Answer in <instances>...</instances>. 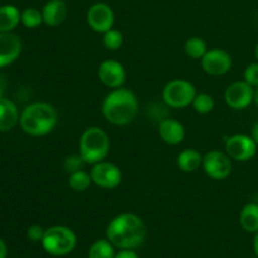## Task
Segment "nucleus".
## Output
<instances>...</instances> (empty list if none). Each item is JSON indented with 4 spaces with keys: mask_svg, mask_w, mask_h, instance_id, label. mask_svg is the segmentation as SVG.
<instances>
[{
    "mask_svg": "<svg viewBox=\"0 0 258 258\" xmlns=\"http://www.w3.org/2000/svg\"><path fill=\"white\" fill-rule=\"evenodd\" d=\"M85 165V160H83L82 156H81L80 154H73V155L67 156V158L64 159V163H63L64 170L68 175L76 173V171L83 170V166Z\"/></svg>",
    "mask_w": 258,
    "mask_h": 258,
    "instance_id": "nucleus-27",
    "label": "nucleus"
},
{
    "mask_svg": "<svg viewBox=\"0 0 258 258\" xmlns=\"http://www.w3.org/2000/svg\"><path fill=\"white\" fill-rule=\"evenodd\" d=\"M44 233L45 229L42 226H39V224H33V226H30L28 228L27 236L32 242H42Z\"/></svg>",
    "mask_w": 258,
    "mask_h": 258,
    "instance_id": "nucleus-29",
    "label": "nucleus"
},
{
    "mask_svg": "<svg viewBox=\"0 0 258 258\" xmlns=\"http://www.w3.org/2000/svg\"><path fill=\"white\" fill-rule=\"evenodd\" d=\"M19 112L13 101L0 97V131H10L19 122Z\"/></svg>",
    "mask_w": 258,
    "mask_h": 258,
    "instance_id": "nucleus-17",
    "label": "nucleus"
},
{
    "mask_svg": "<svg viewBox=\"0 0 258 258\" xmlns=\"http://www.w3.org/2000/svg\"><path fill=\"white\" fill-rule=\"evenodd\" d=\"M115 246L106 239H98L91 244L88 258H115Z\"/></svg>",
    "mask_w": 258,
    "mask_h": 258,
    "instance_id": "nucleus-21",
    "label": "nucleus"
},
{
    "mask_svg": "<svg viewBox=\"0 0 258 258\" xmlns=\"http://www.w3.org/2000/svg\"><path fill=\"white\" fill-rule=\"evenodd\" d=\"M103 45L108 50H117L123 44V35L120 30L110 29L108 32L103 33Z\"/></svg>",
    "mask_w": 258,
    "mask_h": 258,
    "instance_id": "nucleus-26",
    "label": "nucleus"
},
{
    "mask_svg": "<svg viewBox=\"0 0 258 258\" xmlns=\"http://www.w3.org/2000/svg\"><path fill=\"white\" fill-rule=\"evenodd\" d=\"M224 100L232 110H244L254 101V88L246 81H236L227 87Z\"/></svg>",
    "mask_w": 258,
    "mask_h": 258,
    "instance_id": "nucleus-11",
    "label": "nucleus"
},
{
    "mask_svg": "<svg viewBox=\"0 0 258 258\" xmlns=\"http://www.w3.org/2000/svg\"><path fill=\"white\" fill-rule=\"evenodd\" d=\"M244 81L252 87H258V62L247 66L243 73Z\"/></svg>",
    "mask_w": 258,
    "mask_h": 258,
    "instance_id": "nucleus-28",
    "label": "nucleus"
},
{
    "mask_svg": "<svg viewBox=\"0 0 258 258\" xmlns=\"http://www.w3.org/2000/svg\"><path fill=\"white\" fill-rule=\"evenodd\" d=\"M214 105H216L214 98L211 95H208V93H197V96L193 100V103H191L194 110L198 113H202V115H206V113L213 111Z\"/></svg>",
    "mask_w": 258,
    "mask_h": 258,
    "instance_id": "nucleus-25",
    "label": "nucleus"
},
{
    "mask_svg": "<svg viewBox=\"0 0 258 258\" xmlns=\"http://www.w3.org/2000/svg\"><path fill=\"white\" fill-rule=\"evenodd\" d=\"M202 168L213 180H224L232 173V159L227 155V153L211 150L203 156Z\"/></svg>",
    "mask_w": 258,
    "mask_h": 258,
    "instance_id": "nucleus-9",
    "label": "nucleus"
},
{
    "mask_svg": "<svg viewBox=\"0 0 258 258\" xmlns=\"http://www.w3.org/2000/svg\"><path fill=\"white\" fill-rule=\"evenodd\" d=\"M239 223L242 228L248 233L258 232V202L247 203L242 208L241 214H239Z\"/></svg>",
    "mask_w": 258,
    "mask_h": 258,
    "instance_id": "nucleus-20",
    "label": "nucleus"
},
{
    "mask_svg": "<svg viewBox=\"0 0 258 258\" xmlns=\"http://www.w3.org/2000/svg\"><path fill=\"white\" fill-rule=\"evenodd\" d=\"M226 153L232 160L246 161L252 160L257 154V144L253 138L246 134H234L226 140Z\"/></svg>",
    "mask_w": 258,
    "mask_h": 258,
    "instance_id": "nucleus-7",
    "label": "nucleus"
},
{
    "mask_svg": "<svg viewBox=\"0 0 258 258\" xmlns=\"http://www.w3.org/2000/svg\"><path fill=\"white\" fill-rule=\"evenodd\" d=\"M90 175L95 185H97L101 189H106V190L116 189L122 181V171H121V169L113 163L105 160L93 164Z\"/></svg>",
    "mask_w": 258,
    "mask_h": 258,
    "instance_id": "nucleus-8",
    "label": "nucleus"
},
{
    "mask_svg": "<svg viewBox=\"0 0 258 258\" xmlns=\"http://www.w3.org/2000/svg\"><path fill=\"white\" fill-rule=\"evenodd\" d=\"M115 258H139V256L134 249H121L115 254Z\"/></svg>",
    "mask_w": 258,
    "mask_h": 258,
    "instance_id": "nucleus-30",
    "label": "nucleus"
},
{
    "mask_svg": "<svg viewBox=\"0 0 258 258\" xmlns=\"http://www.w3.org/2000/svg\"><path fill=\"white\" fill-rule=\"evenodd\" d=\"M256 58H257V62H258V43H257V45H256Z\"/></svg>",
    "mask_w": 258,
    "mask_h": 258,
    "instance_id": "nucleus-35",
    "label": "nucleus"
},
{
    "mask_svg": "<svg viewBox=\"0 0 258 258\" xmlns=\"http://www.w3.org/2000/svg\"><path fill=\"white\" fill-rule=\"evenodd\" d=\"M8 256V247L5 242L0 238V258H7Z\"/></svg>",
    "mask_w": 258,
    "mask_h": 258,
    "instance_id": "nucleus-31",
    "label": "nucleus"
},
{
    "mask_svg": "<svg viewBox=\"0 0 258 258\" xmlns=\"http://www.w3.org/2000/svg\"><path fill=\"white\" fill-rule=\"evenodd\" d=\"M43 22L48 27H58L67 19L68 8L64 0H48L42 9Z\"/></svg>",
    "mask_w": 258,
    "mask_h": 258,
    "instance_id": "nucleus-16",
    "label": "nucleus"
},
{
    "mask_svg": "<svg viewBox=\"0 0 258 258\" xmlns=\"http://www.w3.org/2000/svg\"><path fill=\"white\" fill-rule=\"evenodd\" d=\"M253 251H254V253H256V257H258V232H256V233H254Z\"/></svg>",
    "mask_w": 258,
    "mask_h": 258,
    "instance_id": "nucleus-33",
    "label": "nucleus"
},
{
    "mask_svg": "<svg viewBox=\"0 0 258 258\" xmlns=\"http://www.w3.org/2000/svg\"><path fill=\"white\" fill-rule=\"evenodd\" d=\"M197 96L194 85L183 78L171 80L163 88V100L168 107L185 108L193 103Z\"/></svg>",
    "mask_w": 258,
    "mask_h": 258,
    "instance_id": "nucleus-6",
    "label": "nucleus"
},
{
    "mask_svg": "<svg viewBox=\"0 0 258 258\" xmlns=\"http://www.w3.org/2000/svg\"><path fill=\"white\" fill-rule=\"evenodd\" d=\"M253 258H258V257H253Z\"/></svg>",
    "mask_w": 258,
    "mask_h": 258,
    "instance_id": "nucleus-37",
    "label": "nucleus"
},
{
    "mask_svg": "<svg viewBox=\"0 0 258 258\" xmlns=\"http://www.w3.org/2000/svg\"><path fill=\"white\" fill-rule=\"evenodd\" d=\"M257 202H258V194H257Z\"/></svg>",
    "mask_w": 258,
    "mask_h": 258,
    "instance_id": "nucleus-36",
    "label": "nucleus"
},
{
    "mask_svg": "<svg viewBox=\"0 0 258 258\" xmlns=\"http://www.w3.org/2000/svg\"><path fill=\"white\" fill-rule=\"evenodd\" d=\"M20 15L22 13L15 5L7 4L0 7V33L12 32L17 28L20 23Z\"/></svg>",
    "mask_w": 258,
    "mask_h": 258,
    "instance_id": "nucleus-19",
    "label": "nucleus"
},
{
    "mask_svg": "<svg viewBox=\"0 0 258 258\" xmlns=\"http://www.w3.org/2000/svg\"><path fill=\"white\" fill-rule=\"evenodd\" d=\"M106 237L120 249H135L144 243L146 227L143 219L134 213H121L108 223Z\"/></svg>",
    "mask_w": 258,
    "mask_h": 258,
    "instance_id": "nucleus-1",
    "label": "nucleus"
},
{
    "mask_svg": "<svg viewBox=\"0 0 258 258\" xmlns=\"http://www.w3.org/2000/svg\"><path fill=\"white\" fill-rule=\"evenodd\" d=\"M22 53V40L12 32L0 33V67L12 64Z\"/></svg>",
    "mask_w": 258,
    "mask_h": 258,
    "instance_id": "nucleus-14",
    "label": "nucleus"
},
{
    "mask_svg": "<svg viewBox=\"0 0 258 258\" xmlns=\"http://www.w3.org/2000/svg\"><path fill=\"white\" fill-rule=\"evenodd\" d=\"M138 111V98L128 88H113L102 102L103 117L116 126H126L133 122Z\"/></svg>",
    "mask_w": 258,
    "mask_h": 258,
    "instance_id": "nucleus-2",
    "label": "nucleus"
},
{
    "mask_svg": "<svg viewBox=\"0 0 258 258\" xmlns=\"http://www.w3.org/2000/svg\"><path fill=\"white\" fill-rule=\"evenodd\" d=\"M77 244L75 232L66 226H53L45 229L42 246L50 256L62 257L71 253Z\"/></svg>",
    "mask_w": 258,
    "mask_h": 258,
    "instance_id": "nucleus-5",
    "label": "nucleus"
},
{
    "mask_svg": "<svg viewBox=\"0 0 258 258\" xmlns=\"http://www.w3.org/2000/svg\"><path fill=\"white\" fill-rule=\"evenodd\" d=\"M110 138L107 133L97 126L86 128L80 139V155L86 164H97L107 158L110 153Z\"/></svg>",
    "mask_w": 258,
    "mask_h": 258,
    "instance_id": "nucleus-4",
    "label": "nucleus"
},
{
    "mask_svg": "<svg viewBox=\"0 0 258 258\" xmlns=\"http://www.w3.org/2000/svg\"><path fill=\"white\" fill-rule=\"evenodd\" d=\"M202 68L209 76H223L232 68V57L219 48L208 50L201 59Z\"/></svg>",
    "mask_w": 258,
    "mask_h": 258,
    "instance_id": "nucleus-12",
    "label": "nucleus"
},
{
    "mask_svg": "<svg viewBox=\"0 0 258 258\" xmlns=\"http://www.w3.org/2000/svg\"><path fill=\"white\" fill-rule=\"evenodd\" d=\"M57 123V110L47 102H35L27 106L19 117L22 130L32 136H43L52 133Z\"/></svg>",
    "mask_w": 258,
    "mask_h": 258,
    "instance_id": "nucleus-3",
    "label": "nucleus"
},
{
    "mask_svg": "<svg viewBox=\"0 0 258 258\" xmlns=\"http://www.w3.org/2000/svg\"><path fill=\"white\" fill-rule=\"evenodd\" d=\"M159 135L164 143L169 145H178L185 139V127L174 118H164L159 123Z\"/></svg>",
    "mask_w": 258,
    "mask_h": 258,
    "instance_id": "nucleus-15",
    "label": "nucleus"
},
{
    "mask_svg": "<svg viewBox=\"0 0 258 258\" xmlns=\"http://www.w3.org/2000/svg\"><path fill=\"white\" fill-rule=\"evenodd\" d=\"M87 24L93 32L106 33L112 29L115 24V13L106 3H95L87 10Z\"/></svg>",
    "mask_w": 258,
    "mask_h": 258,
    "instance_id": "nucleus-10",
    "label": "nucleus"
},
{
    "mask_svg": "<svg viewBox=\"0 0 258 258\" xmlns=\"http://www.w3.org/2000/svg\"><path fill=\"white\" fill-rule=\"evenodd\" d=\"M20 23L28 29H34L43 24V14L40 10L35 8H27L22 12L20 15Z\"/></svg>",
    "mask_w": 258,
    "mask_h": 258,
    "instance_id": "nucleus-24",
    "label": "nucleus"
},
{
    "mask_svg": "<svg viewBox=\"0 0 258 258\" xmlns=\"http://www.w3.org/2000/svg\"><path fill=\"white\" fill-rule=\"evenodd\" d=\"M98 78L101 82L108 88H118L122 87L126 81L125 67L122 63L117 62L113 59L103 60L98 67Z\"/></svg>",
    "mask_w": 258,
    "mask_h": 258,
    "instance_id": "nucleus-13",
    "label": "nucleus"
},
{
    "mask_svg": "<svg viewBox=\"0 0 258 258\" xmlns=\"http://www.w3.org/2000/svg\"><path fill=\"white\" fill-rule=\"evenodd\" d=\"M91 184H92V179H91L90 173L85 170L76 171V173L70 174V176H68V186L73 191H77V193L86 191L90 188Z\"/></svg>",
    "mask_w": 258,
    "mask_h": 258,
    "instance_id": "nucleus-22",
    "label": "nucleus"
},
{
    "mask_svg": "<svg viewBox=\"0 0 258 258\" xmlns=\"http://www.w3.org/2000/svg\"><path fill=\"white\" fill-rule=\"evenodd\" d=\"M203 164V155L196 149H185L180 151L176 158V165L179 170L184 173H194Z\"/></svg>",
    "mask_w": 258,
    "mask_h": 258,
    "instance_id": "nucleus-18",
    "label": "nucleus"
},
{
    "mask_svg": "<svg viewBox=\"0 0 258 258\" xmlns=\"http://www.w3.org/2000/svg\"><path fill=\"white\" fill-rule=\"evenodd\" d=\"M254 102H256V105L258 107V87L254 88Z\"/></svg>",
    "mask_w": 258,
    "mask_h": 258,
    "instance_id": "nucleus-34",
    "label": "nucleus"
},
{
    "mask_svg": "<svg viewBox=\"0 0 258 258\" xmlns=\"http://www.w3.org/2000/svg\"><path fill=\"white\" fill-rule=\"evenodd\" d=\"M186 55L191 59H202L208 49H207V43L204 42L203 38L201 37H191L189 38L184 45Z\"/></svg>",
    "mask_w": 258,
    "mask_h": 258,
    "instance_id": "nucleus-23",
    "label": "nucleus"
},
{
    "mask_svg": "<svg viewBox=\"0 0 258 258\" xmlns=\"http://www.w3.org/2000/svg\"><path fill=\"white\" fill-rule=\"evenodd\" d=\"M251 136L253 138V140L256 141V144L258 145V121L256 123L253 125V127H252V134Z\"/></svg>",
    "mask_w": 258,
    "mask_h": 258,
    "instance_id": "nucleus-32",
    "label": "nucleus"
}]
</instances>
